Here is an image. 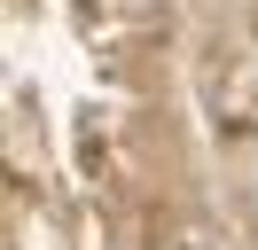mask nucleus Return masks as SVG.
Masks as SVG:
<instances>
[{"label":"nucleus","mask_w":258,"mask_h":250,"mask_svg":"<svg viewBox=\"0 0 258 250\" xmlns=\"http://www.w3.org/2000/svg\"><path fill=\"white\" fill-rule=\"evenodd\" d=\"M180 250H211V242H180Z\"/></svg>","instance_id":"1"}]
</instances>
